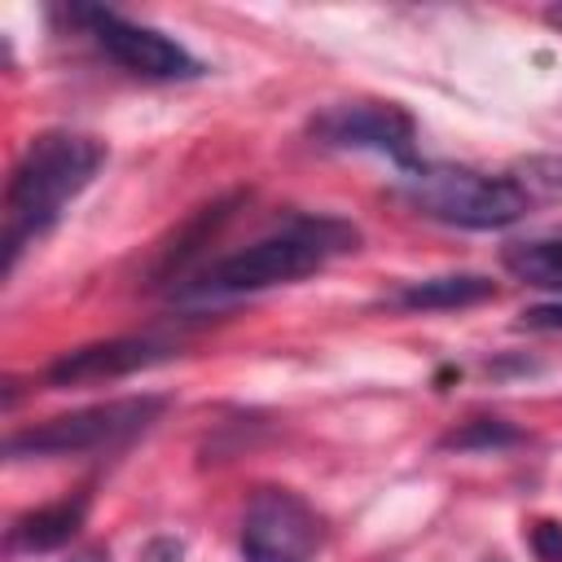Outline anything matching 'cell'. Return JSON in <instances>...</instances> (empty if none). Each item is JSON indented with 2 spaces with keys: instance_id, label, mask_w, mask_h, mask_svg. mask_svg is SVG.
<instances>
[{
  "instance_id": "8",
  "label": "cell",
  "mask_w": 562,
  "mask_h": 562,
  "mask_svg": "<svg viewBox=\"0 0 562 562\" xmlns=\"http://www.w3.org/2000/svg\"><path fill=\"white\" fill-rule=\"evenodd\" d=\"M176 347L167 338L140 334V338H110V342H88L66 351L61 360L48 364V382L53 386H79V382H101V378H127L136 369H149L158 360H167Z\"/></svg>"
},
{
  "instance_id": "3",
  "label": "cell",
  "mask_w": 562,
  "mask_h": 562,
  "mask_svg": "<svg viewBox=\"0 0 562 562\" xmlns=\"http://www.w3.org/2000/svg\"><path fill=\"white\" fill-rule=\"evenodd\" d=\"M395 193L426 220L452 228H505L527 215V189L509 176H483L470 167H417L400 176Z\"/></svg>"
},
{
  "instance_id": "17",
  "label": "cell",
  "mask_w": 562,
  "mask_h": 562,
  "mask_svg": "<svg viewBox=\"0 0 562 562\" xmlns=\"http://www.w3.org/2000/svg\"><path fill=\"white\" fill-rule=\"evenodd\" d=\"M544 22H549V26H558V31H562V4H549V9H544Z\"/></svg>"
},
{
  "instance_id": "14",
  "label": "cell",
  "mask_w": 562,
  "mask_h": 562,
  "mask_svg": "<svg viewBox=\"0 0 562 562\" xmlns=\"http://www.w3.org/2000/svg\"><path fill=\"white\" fill-rule=\"evenodd\" d=\"M518 325H522V329H562V303H544V307H527Z\"/></svg>"
},
{
  "instance_id": "13",
  "label": "cell",
  "mask_w": 562,
  "mask_h": 562,
  "mask_svg": "<svg viewBox=\"0 0 562 562\" xmlns=\"http://www.w3.org/2000/svg\"><path fill=\"white\" fill-rule=\"evenodd\" d=\"M531 549L540 553V562H562V527L558 522H536L531 527Z\"/></svg>"
},
{
  "instance_id": "16",
  "label": "cell",
  "mask_w": 562,
  "mask_h": 562,
  "mask_svg": "<svg viewBox=\"0 0 562 562\" xmlns=\"http://www.w3.org/2000/svg\"><path fill=\"white\" fill-rule=\"evenodd\" d=\"M66 562H105V553H101V549H88V553H75V558H66Z\"/></svg>"
},
{
  "instance_id": "5",
  "label": "cell",
  "mask_w": 562,
  "mask_h": 562,
  "mask_svg": "<svg viewBox=\"0 0 562 562\" xmlns=\"http://www.w3.org/2000/svg\"><path fill=\"white\" fill-rule=\"evenodd\" d=\"M70 18L92 35V44L114 61L123 66L127 75H140V79H158V83H171V79H198L202 75V61L167 40L162 31L154 26H140V22H127L123 13L114 9H101V4H70Z\"/></svg>"
},
{
  "instance_id": "1",
  "label": "cell",
  "mask_w": 562,
  "mask_h": 562,
  "mask_svg": "<svg viewBox=\"0 0 562 562\" xmlns=\"http://www.w3.org/2000/svg\"><path fill=\"white\" fill-rule=\"evenodd\" d=\"M105 162V145L88 132H40L4 189V272L18 268L26 241L44 237L61 211L92 184Z\"/></svg>"
},
{
  "instance_id": "2",
  "label": "cell",
  "mask_w": 562,
  "mask_h": 562,
  "mask_svg": "<svg viewBox=\"0 0 562 562\" xmlns=\"http://www.w3.org/2000/svg\"><path fill=\"white\" fill-rule=\"evenodd\" d=\"M356 246H360L356 224L334 220V215H294L277 233L215 259L189 285V294H198V299H237V294L290 285V281H303V277L321 272L329 259H338Z\"/></svg>"
},
{
  "instance_id": "12",
  "label": "cell",
  "mask_w": 562,
  "mask_h": 562,
  "mask_svg": "<svg viewBox=\"0 0 562 562\" xmlns=\"http://www.w3.org/2000/svg\"><path fill=\"white\" fill-rule=\"evenodd\" d=\"M518 439H522V430H518V426H509V422H501V417H474V422H465L461 430L443 435V439H439V448H457V452H487V448H509V443H518Z\"/></svg>"
},
{
  "instance_id": "15",
  "label": "cell",
  "mask_w": 562,
  "mask_h": 562,
  "mask_svg": "<svg viewBox=\"0 0 562 562\" xmlns=\"http://www.w3.org/2000/svg\"><path fill=\"white\" fill-rule=\"evenodd\" d=\"M180 540H154L149 549H145V562H180Z\"/></svg>"
},
{
  "instance_id": "18",
  "label": "cell",
  "mask_w": 562,
  "mask_h": 562,
  "mask_svg": "<svg viewBox=\"0 0 562 562\" xmlns=\"http://www.w3.org/2000/svg\"><path fill=\"white\" fill-rule=\"evenodd\" d=\"M492 562H501V558H492Z\"/></svg>"
},
{
  "instance_id": "10",
  "label": "cell",
  "mask_w": 562,
  "mask_h": 562,
  "mask_svg": "<svg viewBox=\"0 0 562 562\" xmlns=\"http://www.w3.org/2000/svg\"><path fill=\"white\" fill-rule=\"evenodd\" d=\"M483 299H496V281L479 272H443L426 281H408L395 303L408 312H452V307H474Z\"/></svg>"
},
{
  "instance_id": "9",
  "label": "cell",
  "mask_w": 562,
  "mask_h": 562,
  "mask_svg": "<svg viewBox=\"0 0 562 562\" xmlns=\"http://www.w3.org/2000/svg\"><path fill=\"white\" fill-rule=\"evenodd\" d=\"M83 514H88V496H66V501H53V505H40L31 514H22L13 527H9V549L18 553H48V549H61L75 540V531L83 527Z\"/></svg>"
},
{
  "instance_id": "4",
  "label": "cell",
  "mask_w": 562,
  "mask_h": 562,
  "mask_svg": "<svg viewBox=\"0 0 562 562\" xmlns=\"http://www.w3.org/2000/svg\"><path fill=\"white\" fill-rule=\"evenodd\" d=\"M162 408H167L162 395H127V400L88 404L79 413H61V417H48L40 426L9 435L4 452L22 461V457H79L97 448H119L132 435L149 430L162 417Z\"/></svg>"
},
{
  "instance_id": "7",
  "label": "cell",
  "mask_w": 562,
  "mask_h": 562,
  "mask_svg": "<svg viewBox=\"0 0 562 562\" xmlns=\"http://www.w3.org/2000/svg\"><path fill=\"white\" fill-rule=\"evenodd\" d=\"M321 549L316 509L290 487H259L241 514V562H312Z\"/></svg>"
},
{
  "instance_id": "6",
  "label": "cell",
  "mask_w": 562,
  "mask_h": 562,
  "mask_svg": "<svg viewBox=\"0 0 562 562\" xmlns=\"http://www.w3.org/2000/svg\"><path fill=\"white\" fill-rule=\"evenodd\" d=\"M312 140L325 149H369L400 167V176L417 171V123L395 101H347L329 105L312 119Z\"/></svg>"
},
{
  "instance_id": "11",
  "label": "cell",
  "mask_w": 562,
  "mask_h": 562,
  "mask_svg": "<svg viewBox=\"0 0 562 562\" xmlns=\"http://www.w3.org/2000/svg\"><path fill=\"white\" fill-rule=\"evenodd\" d=\"M505 268L536 285V290H558L562 294V237H531V241H514L505 246Z\"/></svg>"
}]
</instances>
